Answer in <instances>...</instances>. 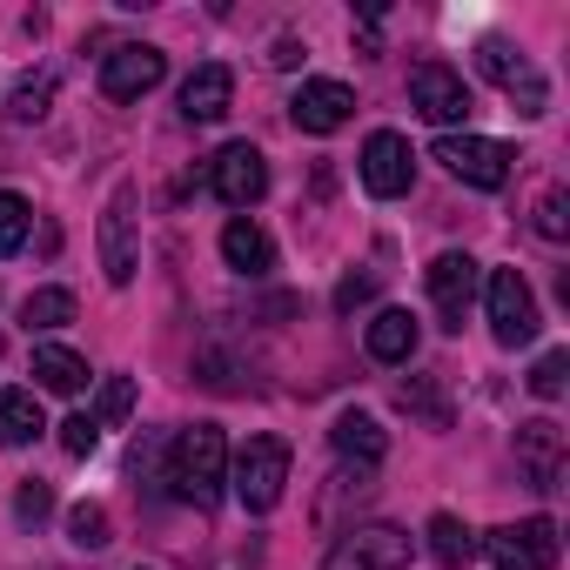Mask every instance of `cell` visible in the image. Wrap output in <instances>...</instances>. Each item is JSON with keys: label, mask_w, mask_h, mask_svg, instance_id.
Returning a JSON list of instances; mask_svg holds the SVG:
<instances>
[{"label": "cell", "mask_w": 570, "mask_h": 570, "mask_svg": "<svg viewBox=\"0 0 570 570\" xmlns=\"http://www.w3.org/2000/svg\"><path fill=\"white\" fill-rule=\"evenodd\" d=\"M436 161H443L456 181H470V188H503L517 155H510L503 141H490V135H443V141H436Z\"/></svg>", "instance_id": "cell-9"}, {"label": "cell", "mask_w": 570, "mask_h": 570, "mask_svg": "<svg viewBox=\"0 0 570 570\" xmlns=\"http://www.w3.org/2000/svg\"><path fill=\"white\" fill-rule=\"evenodd\" d=\"M410 101L423 108V121H436V128H450L456 135V121H470V81L450 68V61H416L410 68Z\"/></svg>", "instance_id": "cell-8"}, {"label": "cell", "mask_w": 570, "mask_h": 570, "mask_svg": "<svg viewBox=\"0 0 570 570\" xmlns=\"http://www.w3.org/2000/svg\"><path fill=\"white\" fill-rule=\"evenodd\" d=\"M268 61H275V68H296V61H303V48H296V41H275V55H268Z\"/></svg>", "instance_id": "cell-34"}, {"label": "cell", "mask_w": 570, "mask_h": 570, "mask_svg": "<svg viewBox=\"0 0 570 570\" xmlns=\"http://www.w3.org/2000/svg\"><path fill=\"white\" fill-rule=\"evenodd\" d=\"M483 309H490V330H497V343L503 350H517V343H530L537 336V296H530V282L517 275V268H497L490 282H483Z\"/></svg>", "instance_id": "cell-7"}, {"label": "cell", "mask_w": 570, "mask_h": 570, "mask_svg": "<svg viewBox=\"0 0 570 570\" xmlns=\"http://www.w3.org/2000/svg\"><path fill=\"white\" fill-rule=\"evenodd\" d=\"M228 483H235V503L268 517L282 503V490H289V443L282 436H248L242 456L228 463Z\"/></svg>", "instance_id": "cell-2"}, {"label": "cell", "mask_w": 570, "mask_h": 570, "mask_svg": "<svg viewBox=\"0 0 570 570\" xmlns=\"http://www.w3.org/2000/svg\"><path fill=\"white\" fill-rule=\"evenodd\" d=\"M21 323L48 336V330H61V323H75V296H68V289H35V296L21 303Z\"/></svg>", "instance_id": "cell-23"}, {"label": "cell", "mask_w": 570, "mask_h": 570, "mask_svg": "<svg viewBox=\"0 0 570 570\" xmlns=\"http://www.w3.org/2000/svg\"><path fill=\"white\" fill-rule=\"evenodd\" d=\"M35 376H41V390H55V396H81V390H88V363H81L68 343H41V350H35Z\"/></svg>", "instance_id": "cell-21"}, {"label": "cell", "mask_w": 570, "mask_h": 570, "mask_svg": "<svg viewBox=\"0 0 570 570\" xmlns=\"http://www.w3.org/2000/svg\"><path fill=\"white\" fill-rule=\"evenodd\" d=\"M423 282H430V303H436V316H443V330L456 336L463 330V316H470V303H476V262L463 255V248H443L430 268H423Z\"/></svg>", "instance_id": "cell-10"}, {"label": "cell", "mask_w": 570, "mask_h": 570, "mask_svg": "<svg viewBox=\"0 0 570 570\" xmlns=\"http://www.w3.org/2000/svg\"><path fill=\"white\" fill-rule=\"evenodd\" d=\"M48 510H55V490H48V483H21V497H14V517H21V523H41Z\"/></svg>", "instance_id": "cell-32"}, {"label": "cell", "mask_w": 570, "mask_h": 570, "mask_svg": "<svg viewBox=\"0 0 570 570\" xmlns=\"http://www.w3.org/2000/svg\"><path fill=\"white\" fill-rule=\"evenodd\" d=\"M128 410H135V376H108L101 383V403H95V430L128 423Z\"/></svg>", "instance_id": "cell-26"}, {"label": "cell", "mask_w": 570, "mask_h": 570, "mask_svg": "<svg viewBox=\"0 0 570 570\" xmlns=\"http://www.w3.org/2000/svg\"><path fill=\"white\" fill-rule=\"evenodd\" d=\"M68 537H75L81 550H108V543H115V537H108V510H101V503H75V510H68Z\"/></svg>", "instance_id": "cell-27"}, {"label": "cell", "mask_w": 570, "mask_h": 570, "mask_svg": "<svg viewBox=\"0 0 570 570\" xmlns=\"http://www.w3.org/2000/svg\"><path fill=\"white\" fill-rule=\"evenodd\" d=\"M370 296H376V275H343V282H336V309H343V316L363 309Z\"/></svg>", "instance_id": "cell-33"}, {"label": "cell", "mask_w": 570, "mask_h": 570, "mask_svg": "<svg viewBox=\"0 0 570 570\" xmlns=\"http://www.w3.org/2000/svg\"><path fill=\"white\" fill-rule=\"evenodd\" d=\"M483 550H490V563H497V570H550V563L563 557V543H557V523H550V517L497 523V530L483 537Z\"/></svg>", "instance_id": "cell-6"}, {"label": "cell", "mask_w": 570, "mask_h": 570, "mask_svg": "<svg viewBox=\"0 0 570 570\" xmlns=\"http://www.w3.org/2000/svg\"><path fill=\"white\" fill-rule=\"evenodd\" d=\"M517 463H523L530 490H557V483H563V430H557L550 416L517 423Z\"/></svg>", "instance_id": "cell-15"}, {"label": "cell", "mask_w": 570, "mask_h": 570, "mask_svg": "<svg viewBox=\"0 0 570 570\" xmlns=\"http://www.w3.org/2000/svg\"><path fill=\"white\" fill-rule=\"evenodd\" d=\"M222 255H228V268H242V275H268V268H275V242H268V228H255L248 215H235V222L222 228Z\"/></svg>", "instance_id": "cell-18"}, {"label": "cell", "mask_w": 570, "mask_h": 570, "mask_svg": "<svg viewBox=\"0 0 570 570\" xmlns=\"http://www.w3.org/2000/svg\"><path fill=\"white\" fill-rule=\"evenodd\" d=\"M208 188H215L228 208H255V202L268 195V161H262V148L228 141V148L208 161Z\"/></svg>", "instance_id": "cell-13"}, {"label": "cell", "mask_w": 570, "mask_h": 570, "mask_svg": "<svg viewBox=\"0 0 570 570\" xmlns=\"http://www.w3.org/2000/svg\"><path fill=\"white\" fill-rule=\"evenodd\" d=\"M48 101H55V81H48V75H28V81L14 88V108H8V115H14V121H41Z\"/></svg>", "instance_id": "cell-30"}, {"label": "cell", "mask_w": 570, "mask_h": 570, "mask_svg": "<svg viewBox=\"0 0 570 570\" xmlns=\"http://www.w3.org/2000/svg\"><path fill=\"white\" fill-rule=\"evenodd\" d=\"M350 115H356L350 81H303V88H296V101H289V121H296L303 135H336Z\"/></svg>", "instance_id": "cell-14"}, {"label": "cell", "mask_w": 570, "mask_h": 570, "mask_svg": "<svg viewBox=\"0 0 570 570\" xmlns=\"http://www.w3.org/2000/svg\"><path fill=\"white\" fill-rule=\"evenodd\" d=\"M370 356H376V363H410V356H416V316H410V309H376V323H370Z\"/></svg>", "instance_id": "cell-20"}, {"label": "cell", "mask_w": 570, "mask_h": 570, "mask_svg": "<svg viewBox=\"0 0 570 570\" xmlns=\"http://www.w3.org/2000/svg\"><path fill=\"white\" fill-rule=\"evenodd\" d=\"M235 101V75L222 61H202L188 81H181V121H222Z\"/></svg>", "instance_id": "cell-16"}, {"label": "cell", "mask_w": 570, "mask_h": 570, "mask_svg": "<svg viewBox=\"0 0 570 570\" xmlns=\"http://www.w3.org/2000/svg\"><path fill=\"white\" fill-rule=\"evenodd\" d=\"M222 483H228V436L215 423H195L175 436V463H168V490L195 510H215L222 503Z\"/></svg>", "instance_id": "cell-1"}, {"label": "cell", "mask_w": 570, "mask_h": 570, "mask_svg": "<svg viewBox=\"0 0 570 570\" xmlns=\"http://www.w3.org/2000/svg\"><path fill=\"white\" fill-rule=\"evenodd\" d=\"M563 383H570V356H563V350H543V356H537V370H530V396L557 403V396H563Z\"/></svg>", "instance_id": "cell-29"}, {"label": "cell", "mask_w": 570, "mask_h": 570, "mask_svg": "<svg viewBox=\"0 0 570 570\" xmlns=\"http://www.w3.org/2000/svg\"><path fill=\"white\" fill-rule=\"evenodd\" d=\"M95 443H101V430H95V416H68V423H61V450H68V456H88Z\"/></svg>", "instance_id": "cell-31"}, {"label": "cell", "mask_w": 570, "mask_h": 570, "mask_svg": "<svg viewBox=\"0 0 570 570\" xmlns=\"http://www.w3.org/2000/svg\"><path fill=\"white\" fill-rule=\"evenodd\" d=\"M423 537H430V557H436L443 570H463V563L476 557V537H470V523H463V517H450V510H436Z\"/></svg>", "instance_id": "cell-22"}, {"label": "cell", "mask_w": 570, "mask_h": 570, "mask_svg": "<svg viewBox=\"0 0 570 570\" xmlns=\"http://www.w3.org/2000/svg\"><path fill=\"white\" fill-rule=\"evenodd\" d=\"M537 235L543 242H563L570 235V188H543L537 195Z\"/></svg>", "instance_id": "cell-28"}, {"label": "cell", "mask_w": 570, "mask_h": 570, "mask_svg": "<svg viewBox=\"0 0 570 570\" xmlns=\"http://www.w3.org/2000/svg\"><path fill=\"white\" fill-rule=\"evenodd\" d=\"M396 403H403L416 423H430V430H443V423H450V403H443V390H436L430 376H410V383L396 390Z\"/></svg>", "instance_id": "cell-24"}, {"label": "cell", "mask_w": 570, "mask_h": 570, "mask_svg": "<svg viewBox=\"0 0 570 570\" xmlns=\"http://www.w3.org/2000/svg\"><path fill=\"white\" fill-rule=\"evenodd\" d=\"M476 68H483L510 101H517V115H523V121H537V115L550 108V81L537 75V61H530L523 48H510V41H483V48H476Z\"/></svg>", "instance_id": "cell-4"}, {"label": "cell", "mask_w": 570, "mask_h": 570, "mask_svg": "<svg viewBox=\"0 0 570 570\" xmlns=\"http://www.w3.org/2000/svg\"><path fill=\"white\" fill-rule=\"evenodd\" d=\"M410 181H416L410 141H403L396 128H376V135L363 141V188H370L376 202H396V195H410Z\"/></svg>", "instance_id": "cell-12"}, {"label": "cell", "mask_w": 570, "mask_h": 570, "mask_svg": "<svg viewBox=\"0 0 570 570\" xmlns=\"http://www.w3.org/2000/svg\"><path fill=\"white\" fill-rule=\"evenodd\" d=\"M141 268V235H135V181H115L108 188V208H101V275L115 289H128Z\"/></svg>", "instance_id": "cell-3"}, {"label": "cell", "mask_w": 570, "mask_h": 570, "mask_svg": "<svg viewBox=\"0 0 570 570\" xmlns=\"http://www.w3.org/2000/svg\"><path fill=\"white\" fill-rule=\"evenodd\" d=\"M161 75H168V55L148 48V41H128V48H115L101 61V95L108 101H141V95L161 88Z\"/></svg>", "instance_id": "cell-11"}, {"label": "cell", "mask_w": 570, "mask_h": 570, "mask_svg": "<svg viewBox=\"0 0 570 570\" xmlns=\"http://www.w3.org/2000/svg\"><path fill=\"white\" fill-rule=\"evenodd\" d=\"M410 530H396V523H363V530H350V537H336L330 543V557H323V570H410Z\"/></svg>", "instance_id": "cell-5"}, {"label": "cell", "mask_w": 570, "mask_h": 570, "mask_svg": "<svg viewBox=\"0 0 570 570\" xmlns=\"http://www.w3.org/2000/svg\"><path fill=\"white\" fill-rule=\"evenodd\" d=\"M28 228H35V208H28V195L0 188V262H8V255H21Z\"/></svg>", "instance_id": "cell-25"}, {"label": "cell", "mask_w": 570, "mask_h": 570, "mask_svg": "<svg viewBox=\"0 0 570 570\" xmlns=\"http://www.w3.org/2000/svg\"><path fill=\"white\" fill-rule=\"evenodd\" d=\"M41 430H48V410H41L35 390H0V443L21 450V443H35Z\"/></svg>", "instance_id": "cell-19"}, {"label": "cell", "mask_w": 570, "mask_h": 570, "mask_svg": "<svg viewBox=\"0 0 570 570\" xmlns=\"http://www.w3.org/2000/svg\"><path fill=\"white\" fill-rule=\"evenodd\" d=\"M330 443H336L350 463L376 470V463H383V450H390V430H383L370 410H343V416H336V430H330Z\"/></svg>", "instance_id": "cell-17"}]
</instances>
